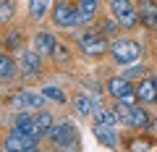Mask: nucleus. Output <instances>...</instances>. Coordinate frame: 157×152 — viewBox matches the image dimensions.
<instances>
[{
    "instance_id": "nucleus-11",
    "label": "nucleus",
    "mask_w": 157,
    "mask_h": 152,
    "mask_svg": "<svg viewBox=\"0 0 157 152\" xmlns=\"http://www.w3.org/2000/svg\"><path fill=\"white\" fill-rule=\"evenodd\" d=\"M141 24L149 29H157V0H139Z\"/></svg>"
},
{
    "instance_id": "nucleus-9",
    "label": "nucleus",
    "mask_w": 157,
    "mask_h": 152,
    "mask_svg": "<svg viewBox=\"0 0 157 152\" xmlns=\"http://www.w3.org/2000/svg\"><path fill=\"white\" fill-rule=\"evenodd\" d=\"M73 107H76L78 115H94L97 110H100V100L97 97H89V95H76L73 97Z\"/></svg>"
},
{
    "instance_id": "nucleus-18",
    "label": "nucleus",
    "mask_w": 157,
    "mask_h": 152,
    "mask_svg": "<svg viewBox=\"0 0 157 152\" xmlns=\"http://www.w3.org/2000/svg\"><path fill=\"white\" fill-rule=\"evenodd\" d=\"M128 126H149V113L147 110H141V107H131V113H128Z\"/></svg>"
},
{
    "instance_id": "nucleus-15",
    "label": "nucleus",
    "mask_w": 157,
    "mask_h": 152,
    "mask_svg": "<svg viewBox=\"0 0 157 152\" xmlns=\"http://www.w3.org/2000/svg\"><path fill=\"white\" fill-rule=\"evenodd\" d=\"M34 50H37L39 55L55 53V37H52V34H37V37H34Z\"/></svg>"
},
{
    "instance_id": "nucleus-2",
    "label": "nucleus",
    "mask_w": 157,
    "mask_h": 152,
    "mask_svg": "<svg viewBox=\"0 0 157 152\" xmlns=\"http://www.w3.org/2000/svg\"><path fill=\"white\" fill-rule=\"evenodd\" d=\"M110 11H113V18L126 29L136 26V21H139V13L128 0H110Z\"/></svg>"
},
{
    "instance_id": "nucleus-8",
    "label": "nucleus",
    "mask_w": 157,
    "mask_h": 152,
    "mask_svg": "<svg viewBox=\"0 0 157 152\" xmlns=\"http://www.w3.org/2000/svg\"><path fill=\"white\" fill-rule=\"evenodd\" d=\"M39 53L37 50H21V55H18V68H21L26 76H34V73H39Z\"/></svg>"
},
{
    "instance_id": "nucleus-14",
    "label": "nucleus",
    "mask_w": 157,
    "mask_h": 152,
    "mask_svg": "<svg viewBox=\"0 0 157 152\" xmlns=\"http://www.w3.org/2000/svg\"><path fill=\"white\" fill-rule=\"evenodd\" d=\"M94 136H97V142H102L105 147H115V144H118V136H115V126L94 123Z\"/></svg>"
},
{
    "instance_id": "nucleus-17",
    "label": "nucleus",
    "mask_w": 157,
    "mask_h": 152,
    "mask_svg": "<svg viewBox=\"0 0 157 152\" xmlns=\"http://www.w3.org/2000/svg\"><path fill=\"white\" fill-rule=\"evenodd\" d=\"M13 131H18V134H37L32 115H29V113H18V115H16V123H13Z\"/></svg>"
},
{
    "instance_id": "nucleus-22",
    "label": "nucleus",
    "mask_w": 157,
    "mask_h": 152,
    "mask_svg": "<svg viewBox=\"0 0 157 152\" xmlns=\"http://www.w3.org/2000/svg\"><path fill=\"white\" fill-rule=\"evenodd\" d=\"M42 95H45V100H55V102H63V100H66L63 89H58V87H45Z\"/></svg>"
},
{
    "instance_id": "nucleus-21",
    "label": "nucleus",
    "mask_w": 157,
    "mask_h": 152,
    "mask_svg": "<svg viewBox=\"0 0 157 152\" xmlns=\"http://www.w3.org/2000/svg\"><path fill=\"white\" fill-rule=\"evenodd\" d=\"M97 115V123H105V126H115V110H105V107H100V110L94 113Z\"/></svg>"
},
{
    "instance_id": "nucleus-5",
    "label": "nucleus",
    "mask_w": 157,
    "mask_h": 152,
    "mask_svg": "<svg viewBox=\"0 0 157 152\" xmlns=\"http://www.w3.org/2000/svg\"><path fill=\"white\" fill-rule=\"evenodd\" d=\"M107 92H110L115 100L128 102V105H134V100H136V92H134V87L128 84L126 76H115V79H110V81H107Z\"/></svg>"
},
{
    "instance_id": "nucleus-1",
    "label": "nucleus",
    "mask_w": 157,
    "mask_h": 152,
    "mask_svg": "<svg viewBox=\"0 0 157 152\" xmlns=\"http://www.w3.org/2000/svg\"><path fill=\"white\" fill-rule=\"evenodd\" d=\"M110 50H113V58L118 63H134L141 55V45L134 40H115L110 45Z\"/></svg>"
},
{
    "instance_id": "nucleus-6",
    "label": "nucleus",
    "mask_w": 157,
    "mask_h": 152,
    "mask_svg": "<svg viewBox=\"0 0 157 152\" xmlns=\"http://www.w3.org/2000/svg\"><path fill=\"white\" fill-rule=\"evenodd\" d=\"M39 144V134H18V131H11V134L6 136V150L13 152V150H37Z\"/></svg>"
},
{
    "instance_id": "nucleus-19",
    "label": "nucleus",
    "mask_w": 157,
    "mask_h": 152,
    "mask_svg": "<svg viewBox=\"0 0 157 152\" xmlns=\"http://www.w3.org/2000/svg\"><path fill=\"white\" fill-rule=\"evenodd\" d=\"M47 8H50V0H29V13L34 18H42L47 13Z\"/></svg>"
},
{
    "instance_id": "nucleus-3",
    "label": "nucleus",
    "mask_w": 157,
    "mask_h": 152,
    "mask_svg": "<svg viewBox=\"0 0 157 152\" xmlns=\"http://www.w3.org/2000/svg\"><path fill=\"white\" fill-rule=\"evenodd\" d=\"M50 139H52V144H58V147H76V126H73L71 121H60L58 126L52 123Z\"/></svg>"
},
{
    "instance_id": "nucleus-26",
    "label": "nucleus",
    "mask_w": 157,
    "mask_h": 152,
    "mask_svg": "<svg viewBox=\"0 0 157 152\" xmlns=\"http://www.w3.org/2000/svg\"><path fill=\"white\" fill-rule=\"evenodd\" d=\"M18 40H21L18 34H11V37H8V45H18Z\"/></svg>"
},
{
    "instance_id": "nucleus-4",
    "label": "nucleus",
    "mask_w": 157,
    "mask_h": 152,
    "mask_svg": "<svg viewBox=\"0 0 157 152\" xmlns=\"http://www.w3.org/2000/svg\"><path fill=\"white\" fill-rule=\"evenodd\" d=\"M78 47L86 55H102L107 50V40L100 32H84V34H78Z\"/></svg>"
},
{
    "instance_id": "nucleus-20",
    "label": "nucleus",
    "mask_w": 157,
    "mask_h": 152,
    "mask_svg": "<svg viewBox=\"0 0 157 152\" xmlns=\"http://www.w3.org/2000/svg\"><path fill=\"white\" fill-rule=\"evenodd\" d=\"M13 73H16V66H13V60H11V58H6V55H0V81L11 79Z\"/></svg>"
},
{
    "instance_id": "nucleus-25",
    "label": "nucleus",
    "mask_w": 157,
    "mask_h": 152,
    "mask_svg": "<svg viewBox=\"0 0 157 152\" xmlns=\"http://www.w3.org/2000/svg\"><path fill=\"white\" fill-rule=\"evenodd\" d=\"M131 150H149V142H134Z\"/></svg>"
},
{
    "instance_id": "nucleus-13",
    "label": "nucleus",
    "mask_w": 157,
    "mask_h": 152,
    "mask_svg": "<svg viewBox=\"0 0 157 152\" xmlns=\"http://www.w3.org/2000/svg\"><path fill=\"white\" fill-rule=\"evenodd\" d=\"M134 92H136V100H141V102H155L157 100V87L152 79H141Z\"/></svg>"
},
{
    "instance_id": "nucleus-24",
    "label": "nucleus",
    "mask_w": 157,
    "mask_h": 152,
    "mask_svg": "<svg viewBox=\"0 0 157 152\" xmlns=\"http://www.w3.org/2000/svg\"><path fill=\"white\" fill-rule=\"evenodd\" d=\"M141 73H144V68H141V66H131V68H126V71H123V76H126V79H134V76H141Z\"/></svg>"
},
{
    "instance_id": "nucleus-12",
    "label": "nucleus",
    "mask_w": 157,
    "mask_h": 152,
    "mask_svg": "<svg viewBox=\"0 0 157 152\" xmlns=\"http://www.w3.org/2000/svg\"><path fill=\"white\" fill-rule=\"evenodd\" d=\"M73 13H76V26H78V24H84V21H89V18H94L97 3H94V0H78V6L73 8Z\"/></svg>"
},
{
    "instance_id": "nucleus-10",
    "label": "nucleus",
    "mask_w": 157,
    "mask_h": 152,
    "mask_svg": "<svg viewBox=\"0 0 157 152\" xmlns=\"http://www.w3.org/2000/svg\"><path fill=\"white\" fill-rule=\"evenodd\" d=\"M52 21H55L60 29H71V26H76V13H73L71 6L60 3V6L52 11Z\"/></svg>"
},
{
    "instance_id": "nucleus-7",
    "label": "nucleus",
    "mask_w": 157,
    "mask_h": 152,
    "mask_svg": "<svg viewBox=\"0 0 157 152\" xmlns=\"http://www.w3.org/2000/svg\"><path fill=\"white\" fill-rule=\"evenodd\" d=\"M42 102H45V95L32 92V89H24L13 97V107H18V110H37Z\"/></svg>"
},
{
    "instance_id": "nucleus-16",
    "label": "nucleus",
    "mask_w": 157,
    "mask_h": 152,
    "mask_svg": "<svg viewBox=\"0 0 157 152\" xmlns=\"http://www.w3.org/2000/svg\"><path fill=\"white\" fill-rule=\"evenodd\" d=\"M32 121H34V129H37L39 136L50 134V129H52V115H50L47 110H39L37 115H32Z\"/></svg>"
},
{
    "instance_id": "nucleus-23",
    "label": "nucleus",
    "mask_w": 157,
    "mask_h": 152,
    "mask_svg": "<svg viewBox=\"0 0 157 152\" xmlns=\"http://www.w3.org/2000/svg\"><path fill=\"white\" fill-rule=\"evenodd\" d=\"M13 16V0H0V24Z\"/></svg>"
},
{
    "instance_id": "nucleus-27",
    "label": "nucleus",
    "mask_w": 157,
    "mask_h": 152,
    "mask_svg": "<svg viewBox=\"0 0 157 152\" xmlns=\"http://www.w3.org/2000/svg\"><path fill=\"white\" fill-rule=\"evenodd\" d=\"M155 87H157V81H155Z\"/></svg>"
}]
</instances>
